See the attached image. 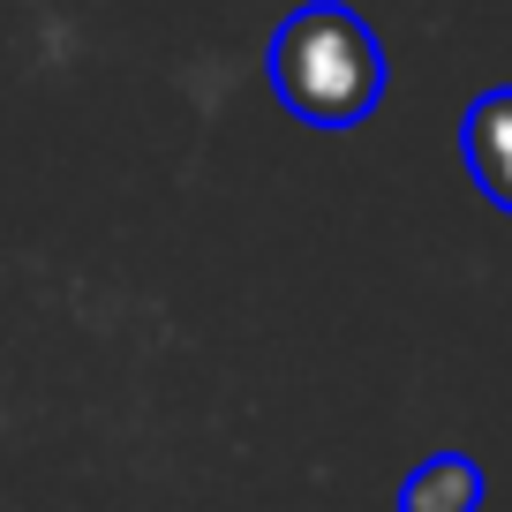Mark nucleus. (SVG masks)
Masks as SVG:
<instances>
[{"instance_id": "obj_1", "label": "nucleus", "mask_w": 512, "mask_h": 512, "mask_svg": "<svg viewBox=\"0 0 512 512\" xmlns=\"http://www.w3.org/2000/svg\"><path fill=\"white\" fill-rule=\"evenodd\" d=\"M272 91L309 128H354L384 98V46L347 0H309L272 38Z\"/></svg>"}, {"instance_id": "obj_2", "label": "nucleus", "mask_w": 512, "mask_h": 512, "mask_svg": "<svg viewBox=\"0 0 512 512\" xmlns=\"http://www.w3.org/2000/svg\"><path fill=\"white\" fill-rule=\"evenodd\" d=\"M460 151H467L475 189L490 196L497 211H512V83L482 91L475 106L460 113Z\"/></svg>"}, {"instance_id": "obj_3", "label": "nucleus", "mask_w": 512, "mask_h": 512, "mask_svg": "<svg viewBox=\"0 0 512 512\" xmlns=\"http://www.w3.org/2000/svg\"><path fill=\"white\" fill-rule=\"evenodd\" d=\"M482 497H490V482L467 452H430L400 482V512H482Z\"/></svg>"}]
</instances>
